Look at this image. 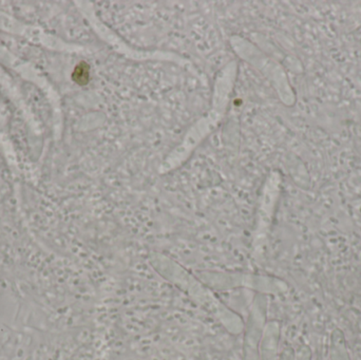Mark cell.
I'll use <instances>...</instances> for the list:
<instances>
[{
  "label": "cell",
  "instance_id": "1",
  "mask_svg": "<svg viewBox=\"0 0 361 360\" xmlns=\"http://www.w3.org/2000/svg\"><path fill=\"white\" fill-rule=\"evenodd\" d=\"M332 360H350L343 334L336 331L332 338Z\"/></svg>",
  "mask_w": 361,
  "mask_h": 360
},
{
  "label": "cell",
  "instance_id": "2",
  "mask_svg": "<svg viewBox=\"0 0 361 360\" xmlns=\"http://www.w3.org/2000/svg\"><path fill=\"white\" fill-rule=\"evenodd\" d=\"M73 78L78 84H86L89 80V68L85 63H80L74 70Z\"/></svg>",
  "mask_w": 361,
  "mask_h": 360
},
{
  "label": "cell",
  "instance_id": "3",
  "mask_svg": "<svg viewBox=\"0 0 361 360\" xmlns=\"http://www.w3.org/2000/svg\"><path fill=\"white\" fill-rule=\"evenodd\" d=\"M311 355H310V351L307 348H302L299 352L297 360H310Z\"/></svg>",
  "mask_w": 361,
  "mask_h": 360
},
{
  "label": "cell",
  "instance_id": "4",
  "mask_svg": "<svg viewBox=\"0 0 361 360\" xmlns=\"http://www.w3.org/2000/svg\"><path fill=\"white\" fill-rule=\"evenodd\" d=\"M281 360H293V354L290 352H286L282 356Z\"/></svg>",
  "mask_w": 361,
  "mask_h": 360
}]
</instances>
